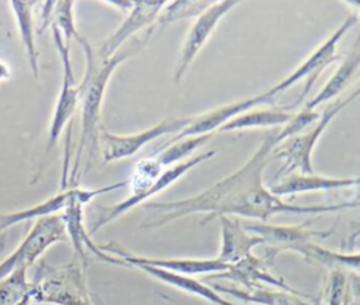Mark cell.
Listing matches in <instances>:
<instances>
[{"mask_svg":"<svg viewBox=\"0 0 360 305\" xmlns=\"http://www.w3.org/2000/svg\"><path fill=\"white\" fill-rule=\"evenodd\" d=\"M193 117H169L134 135H117L107 131L103 125L98 129V146L101 149V157L104 163L117 162L121 159L131 157L138 150H141L146 143L172 134L176 135L184 129Z\"/></svg>","mask_w":360,"mask_h":305,"instance_id":"obj_7","label":"cell"},{"mask_svg":"<svg viewBox=\"0 0 360 305\" xmlns=\"http://www.w3.org/2000/svg\"><path fill=\"white\" fill-rule=\"evenodd\" d=\"M51 27H55L60 32L63 42L66 45L70 44L72 38H75L79 42L82 35L79 34L75 22V1L72 0L55 1Z\"/></svg>","mask_w":360,"mask_h":305,"instance_id":"obj_30","label":"cell"},{"mask_svg":"<svg viewBox=\"0 0 360 305\" xmlns=\"http://www.w3.org/2000/svg\"><path fill=\"white\" fill-rule=\"evenodd\" d=\"M165 3V0H135L132 10L127 14L117 30L100 44L91 46L94 58L100 62L110 59L120 48H122L124 44L131 41L135 34L155 27L156 17Z\"/></svg>","mask_w":360,"mask_h":305,"instance_id":"obj_14","label":"cell"},{"mask_svg":"<svg viewBox=\"0 0 360 305\" xmlns=\"http://www.w3.org/2000/svg\"><path fill=\"white\" fill-rule=\"evenodd\" d=\"M128 186V180L124 181H117L104 187H96V188H80L77 186L73 187H65L62 191L58 194L46 198L45 201L35 204L32 207L20 209V211H13V212H6L0 214V232H4L17 223L31 221V219H39L44 216L60 214L66 207H69L73 202H80L83 205L89 204L93 198L111 193L114 190H118L121 187Z\"/></svg>","mask_w":360,"mask_h":305,"instance_id":"obj_9","label":"cell"},{"mask_svg":"<svg viewBox=\"0 0 360 305\" xmlns=\"http://www.w3.org/2000/svg\"><path fill=\"white\" fill-rule=\"evenodd\" d=\"M30 298L42 305H97L87 285L86 268L77 260L60 266L41 261L30 280Z\"/></svg>","mask_w":360,"mask_h":305,"instance_id":"obj_3","label":"cell"},{"mask_svg":"<svg viewBox=\"0 0 360 305\" xmlns=\"http://www.w3.org/2000/svg\"><path fill=\"white\" fill-rule=\"evenodd\" d=\"M162 169L163 167L159 164L155 156L139 160L134 167L131 179L128 180V184L131 187L129 197H136L143 193L149 186H152L163 171Z\"/></svg>","mask_w":360,"mask_h":305,"instance_id":"obj_29","label":"cell"},{"mask_svg":"<svg viewBox=\"0 0 360 305\" xmlns=\"http://www.w3.org/2000/svg\"><path fill=\"white\" fill-rule=\"evenodd\" d=\"M32 304V301H31V298H30V295L28 297H25L21 302H18L17 305H31Z\"/></svg>","mask_w":360,"mask_h":305,"instance_id":"obj_36","label":"cell"},{"mask_svg":"<svg viewBox=\"0 0 360 305\" xmlns=\"http://www.w3.org/2000/svg\"><path fill=\"white\" fill-rule=\"evenodd\" d=\"M292 252L302 256L307 261L322 264V266L328 267L329 270L339 268V270H349V271H354V273L359 271L360 254L357 252H354V253L335 252V250L326 249L321 245H316L314 242L302 243V245L297 246Z\"/></svg>","mask_w":360,"mask_h":305,"instance_id":"obj_25","label":"cell"},{"mask_svg":"<svg viewBox=\"0 0 360 305\" xmlns=\"http://www.w3.org/2000/svg\"><path fill=\"white\" fill-rule=\"evenodd\" d=\"M319 117H321V114L318 111L308 110V108L302 107L301 111H298L297 114H292L291 119L281 129H278V134L276 138V145L292 135L300 134L301 131L307 129L308 126L314 125L319 119Z\"/></svg>","mask_w":360,"mask_h":305,"instance_id":"obj_32","label":"cell"},{"mask_svg":"<svg viewBox=\"0 0 360 305\" xmlns=\"http://www.w3.org/2000/svg\"><path fill=\"white\" fill-rule=\"evenodd\" d=\"M212 135H214V132L181 138V139L174 141L173 143L167 145L165 149H162L160 152H158L156 155H152V156L156 157V160L159 162V164L162 167H170L176 163L184 162L186 157L188 159V156L191 153H194L200 146H202L207 141H210Z\"/></svg>","mask_w":360,"mask_h":305,"instance_id":"obj_27","label":"cell"},{"mask_svg":"<svg viewBox=\"0 0 360 305\" xmlns=\"http://www.w3.org/2000/svg\"><path fill=\"white\" fill-rule=\"evenodd\" d=\"M39 6H41V13H39V18H41L39 32H44V30H46V27H51L55 1H44V3H39Z\"/></svg>","mask_w":360,"mask_h":305,"instance_id":"obj_33","label":"cell"},{"mask_svg":"<svg viewBox=\"0 0 360 305\" xmlns=\"http://www.w3.org/2000/svg\"><path fill=\"white\" fill-rule=\"evenodd\" d=\"M218 219L221 243L217 259L226 264V267L253 254V247L263 245L262 238L246 231L239 218L219 216Z\"/></svg>","mask_w":360,"mask_h":305,"instance_id":"obj_18","label":"cell"},{"mask_svg":"<svg viewBox=\"0 0 360 305\" xmlns=\"http://www.w3.org/2000/svg\"><path fill=\"white\" fill-rule=\"evenodd\" d=\"M217 155V150H207V152H200L193 155L191 157L186 159L184 162L176 163L170 167H166V170H163L160 173V176L158 177V180L149 186L143 193H141L136 197H127L125 200L110 205V207H98V212L97 216L94 218L89 233L94 235L98 229H101L103 226L111 223L112 221L118 219L120 216H122L124 214H127L129 209H132L134 207L139 205V204H145L146 200H149L150 197L162 193L163 190H166L167 187H170L173 183H176L180 177H183L188 170L194 169L197 164L214 157Z\"/></svg>","mask_w":360,"mask_h":305,"instance_id":"obj_8","label":"cell"},{"mask_svg":"<svg viewBox=\"0 0 360 305\" xmlns=\"http://www.w3.org/2000/svg\"><path fill=\"white\" fill-rule=\"evenodd\" d=\"M28 268L20 267L0 280V305H17L30 295Z\"/></svg>","mask_w":360,"mask_h":305,"instance_id":"obj_28","label":"cell"},{"mask_svg":"<svg viewBox=\"0 0 360 305\" xmlns=\"http://www.w3.org/2000/svg\"><path fill=\"white\" fill-rule=\"evenodd\" d=\"M357 94H359V91L356 90L350 96L332 103L328 108L323 110L319 119L307 132L292 135V136L284 139L283 142L277 143L271 149L270 160L283 159V166L277 171L276 177H281V176L284 177V176L291 174L297 170L300 173H304V174L314 173L312 153H314V148H315L316 142L319 141L323 131H326V128L329 126L332 119L349 103H352L357 97Z\"/></svg>","mask_w":360,"mask_h":305,"instance_id":"obj_4","label":"cell"},{"mask_svg":"<svg viewBox=\"0 0 360 305\" xmlns=\"http://www.w3.org/2000/svg\"><path fill=\"white\" fill-rule=\"evenodd\" d=\"M83 207L84 205L80 202H73L60 212L63 222H65L68 239H70V242H72L77 261H80V264L84 268H87L90 257H94L104 263L124 266V263L118 257L103 252L100 249V245L94 243V240L91 239V235L89 233V231L84 226Z\"/></svg>","mask_w":360,"mask_h":305,"instance_id":"obj_16","label":"cell"},{"mask_svg":"<svg viewBox=\"0 0 360 305\" xmlns=\"http://www.w3.org/2000/svg\"><path fill=\"white\" fill-rule=\"evenodd\" d=\"M101 3L111 6L112 8L121 11V13H127V14L132 10V7L135 4V1H132V0H104Z\"/></svg>","mask_w":360,"mask_h":305,"instance_id":"obj_34","label":"cell"},{"mask_svg":"<svg viewBox=\"0 0 360 305\" xmlns=\"http://www.w3.org/2000/svg\"><path fill=\"white\" fill-rule=\"evenodd\" d=\"M239 4H240L239 0L214 1L202 14H200L194 20V22L191 24L184 38V42L181 45V49L176 62L174 74H173V80L176 84L181 82L183 76L188 70L193 60L197 58V55L201 52V49L204 48L210 37L214 34L219 21Z\"/></svg>","mask_w":360,"mask_h":305,"instance_id":"obj_10","label":"cell"},{"mask_svg":"<svg viewBox=\"0 0 360 305\" xmlns=\"http://www.w3.org/2000/svg\"><path fill=\"white\" fill-rule=\"evenodd\" d=\"M359 21V15L357 13L350 14L342 24L339 28H336L330 37L323 41L294 72H291L287 77H284L283 80H280L278 83L273 84L269 90H266L267 96L271 97L273 100H276V97L278 94H283L284 91H287L291 86L297 84L301 80H307L305 83V89L301 93L300 98L297 103H300L304 96L311 90L312 84L315 83V80L318 79V76L321 74V72L333 60H338L340 58V55L336 52V46L340 42V39L346 35V32L349 30H352Z\"/></svg>","mask_w":360,"mask_h":305,"instance_id":"obj_6","label":"cell"},{"mask_svg":"<svg viewBox=\"0 0 360 305\" xmlns=\"http://www.w3.org/2000/svg\"><path fill=\"white\" fill-rule=\"evenodd\" d=\"M357 177H326L321 174H304V173H291L284 176L280 181L271 184L269 191L280 198L288 195H297L302 193H316V191H329L347 187H357Z\"/></svg>","mask_w":360,"mask_h":305,"instance_id":"obj_19","label":"cell"},{"mask_svg":"<svg viewBox=\"0 0 360 305\" xmlns=\"http://www.w3.org/2000/svg\"><path fill=\"white\" fill-rule=\"evenodd\" d=\"M10 76H11V70H10L8 65L0 60V82L10 79Z\"/></svg>","mask_w":360,"mask_h":305,"instance_id":"obj_35","label":"cell"},{"mask_svg":"<svg viewBox=\"0 0 360 305\" xmlns=\"http://www.w3.org/2000/svg\"><path fill=\"white\" fill-rule=\"evenodd\" d=\"M246 231L262 238L266 247L264 261L271 264L276 256L281 252H292L302 243L312 242L314 239H326L333 233V229L318 231L309 229L307 225H273L269 222L248 221L243 222Z\"/></svg>","mask_w":360,"mask_h":305,"instance_id":"obj_12","label":"cell"},{"mask_svg":"<svg viewBox=\"0 0 360 305\" xmlns=\"http://www.w3.org/2000/svg\"><path fill=\"white\" fill-rule=\"evenodd\" d=\"M132 268H138L143 271L145 274L150 275L152 278L167 284L170 287H174L183 292H187L190 295H195L198 298H202L205 301H210L217 305H238L236 302H232L229 299H225L221 294H218L211 285H207L205 283L191 277V275H184L179 273H172L163 268L146 266V264H135Z\"/></svg>","mask_w":360,"mask_h":305,"instance_id":"obj_20","label":"cell"},{"mask_svg":"<svg viewBox=\"0 0 360 305\" xmlns=\"http://www.w3.org/2000/svg\"><path fill=\"white\" fill-rule=\"evenodd\" d=\"M278 129L264 136L259 148L238 170L217 181L201 193L177 201L145 202L143 208L156 212V216L142 223V228H162L176 219L207 214L201 225L219 216H242L252 221L267 222L277 214H329L357 207V201L339 204L298 205L271 194L263 184V171L270 162V152L276 146Z\"/></svg>","mask_w":360,"mask_h":305,"instance_id":"obj_1","label":"cell"},{"mask_svg":"<svg viewBox=\"0 0 360 305\" xmlns=\"http://www.w3.org/2000/svg\"><path fill=\"white\" fill-rule=\"evenodd\" d=\"M360 65V48L359 42L354 44L353 49L345 56L336 72L330 76V79L325 83V86L314 96L311 100H308L304 105V108L315 110L316 107L322 105L326 101H330L332 98L338 97L352 82V79L356 76Z\"/></svg>","mask_w":360,"mask_h":305,"instance_id":"obj_22","label":"cell"},{"mask_svg":"<svg viewBox=\"0 0 360 305\" xmlns=\"http://www.w3.org/2000/svg\"><path fill=\"white\" fill-rule=\"evenodd\" d=\"M211 287L218 294H226L232 298L240 299L243 302H250L255 305H311L305 299L312 298L311 295L304 297V295L287 292L283 290L266 288L263 285H256L252 288H236V287H228V285L214 283V285Z\"/></svg>","mask_w":360,"mask_h":305,"instance_id":"obj_21","label":"cell"},{"mask_svg":"<svg viewBox=\"0 0 360 305\" xmlns=\"http://www.w3.org/2000/svg\"><path fill=\"white\" fill-rule=\"evenodd\" d=\"M274 100L270 98L266 91L257 94V96H253V97H248V98H242V100H238V101H233V103H229V104H224V105H219L214 110H210V111H205L202 114H198V115H193V119L191 122L184 128L181 129L180 132H177L176 135L170 136L167 142H165L159 149L158 152H160L162 149H165L167 145L173 143L174 141H179L181 138H186V136H195V135H204V134H211V132H215L218 131L225 122H228L229 119H232L233 117L245 112V111H249V110H253L259 105H264V104H273ZM156 155V153H155Z\"/></svg>","mask_w":360,"mask_h":305,"instance_id":"obj_15","label":"cell"},{"mask_svg":"<svg viewBox=\"0 0 360 305\" xmlns=\"http://www.w3.org/2000/svg\"><path fill=\"white\" fill-rule=\"evenodd\" d=\"M38 1L32 0H11L10 8L15 18L20 38L27 53L28 65L34 77L39 76V53L35 44L34 31V8Z\"/></svg>","mask_w":360,"mask_h":305,"instance_id":"obj_23","label":"cell"},{"mask_svg":"<svg viewBox=\"0 0 360 305\" xmlns=\"http://www.w3.org/2000/svg\"><path fill=\"white\" fill-rule=\"evenodd\" d=\"M292 117V112L288 107H276L271 105L270 108L263 110H249L245 111L228 122H225L218 131L229 132V131H240L249 128H274L280 125H285Z\"/></svg>","mask_w":360,"mask_h":305,"instance_id":"obj_24","label":"cell"},{"mask_svg":"<svg viewBox=\"0 0 360 305\" xmlns=\"http://www.w3.org/2000/svg\"><path fill=\"white\" fill-rule=\"evenodd\" d=\"M51 28H52V37H53L56 49L62 60V84L55 103L51 125H49L46 150L55 146L60 134L63 132L65 126L68 125V122L70 121V118L73 117L79 105V84L75 80V74L70 63V55H69V45L63 42L60 32L55 27H51Z\"/></svg>","mask_w":360,"mask_h":305,"instance_id":"obj_13","label":"cell"},{"mask_svg":"<svg viewBox=\"0 0 360 305\" xmlns=\"http://www.w3.org/2000/svg\"><path fill=\"white\" fill-rule=\"evenodd\" d=\"M68 240L60 214L35 219L17 249L0 263V280L20 267L30 268L52 245Z\"/></svg>","mask_w":360,"mask_h":305,"instance_id":"obj_5","label":"cell"},{"mask_svg":"<svg viewBox=\"0 0 360 305\" xmlns=\"http://www.w3.org/2000/svg\"><path fill=\"white\" fill-rule=\"evenodd\" d=\"M100 249L108 254L118 257L125 267H132L135 264H146L158 268H163L172 273H179L184 275H202V274H218L225 271L228 267L217 257L212 259H191V257H152L127 250L118 242H107L100 245Z\"/></svg>","mask_w":360,"mask_h":305,"instance_id":"obj_11","label":"cell"},{"mask_svg":"<svg viewBox=\"0 0 360 305\" xmlns=\"http://www.w3.org/2000/svg\"><path fill=\"white\" fill-rule=\"evenodd\" d=\"M156 28L150 27L145 30L141 37L131 39L127 48H120L110 59L100 62L93 55V48L83 37L79 44L83 48L86 58V69L82 82L79 83V105H80V136L79 145L75 153L73 169L70 173V183L77 181V173L82 162V156L87 153V163L91 160L96 148L98 146V129L101 126V104L107 90L110 77L115 69L143 49Z\"/></svg>","mask_w":360,"mask_h":305,"instance_id":"obj_2","label":"cell"},{"mask_svg":"<svg viewBox=\"0 0 360 305\" xmlns=\"http://www.w3.org/2000/svg\"><path fill=\"white\" fill-rule=\"evenodd\" d=\"M349 291L350 284L345 270H329L323 294L325 305H346L349 299Z\"/></svg>","mask_w":360,"mask_h":305,"instance_id":"obj_31","label":"cell"},{"mask_svg":"<svg viewBox=\"0 0 360 305\" xmlns=\"http://www.w3.org/2000/svg\"><path fill=\"white\" fill-rule=\"evenodd\" d=\"M214 1L208 0H174V1H166L162 10L159 11L155 28L165 27L167 24H173L180 20L187 18H197L200 14H202Z\"/></svg>","mask_w":360,"mask_h":305,"instance_id":"obj_26","label":"cell"},{"mask_svg":"<svg viewBox=\"0 0 360 305\" xmlns=\"http://www.w3.org/2000/svg\"><path fill=\"white\" fill-rule=\"evenodd\" d=\"M217 280V278H226V280H232L238 284H240L243 288H252L256 285H271L277 290H283L287 292H292V294H298V295H304L308 297L309 294L301 292L295 288H292L290 284H287L284 281L283 277H277L276 274H273L270 271V264L264 261V259H260L255 254H250L231 266H228V268L222 273L218 274H212L208 275L207 280Z\"/></svg>","mask_w":360,"mask_h":305,"instance_id":"obj_17","label":"cell"}]
</instances>
